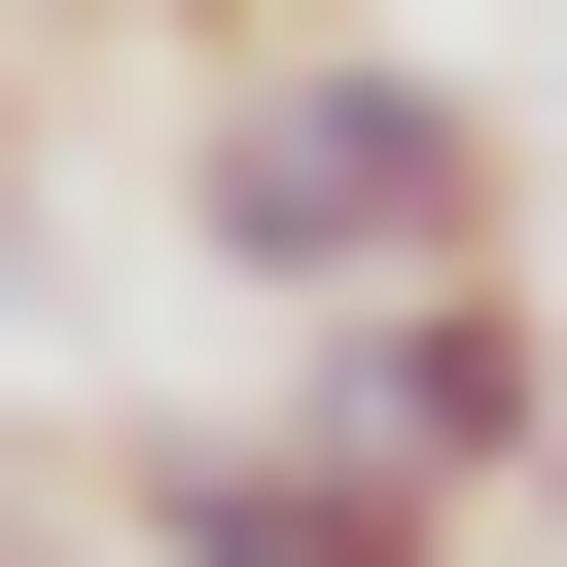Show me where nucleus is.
Returning <instances> with one entry per match:
<instances>
[{"label":"nucleus","instance_id":"6","mask_svg":"<svg viewBox=\"0 0 567 567\" xmlns=\"http://www.w3.org/2000/svg\"><path fill=\"white\" fill-rule=\"evenodd\" d=\"M0 567H106V532H71V496H35V461H0Z\"/></svg>","mask_w":567,"mask_h":567},{"label":"nucleus","instance_id":"2","mask_svg":"<svg viewBox=\"0 0 567 567\" xmlns=\"http://www.w3.org/2000/svg\"><path fill=\"white\" fill-rule=\"evenodd\" d=\"M284 425H319L354 496L496 532V461L567 425V284H532V248H461V284H354V319H284Z\"/></svg>","mask_w":567,"mask_h":567},{"label":"nucleus","instance_id":"7","mask_svg":"<svg viewBox=\"0 0 567 567\" xmlns=\"http://www.w3.org/2000/svg\"><path fill=\"white\" fill-rule=\"evenodd\" d=\"M0 213H35V71H0Z\"/></svg>","mask_w":567,"mask_h":567},{"label":"nucleus","instance_id":"3","mask_svg":"<svg viewBox=\"0 0 567 567\" xmlns=\"http://www.w3.org/2000/svg\"><path fill=\"white\" fill-rule=\"evenodd\" d=\"M71 532H106V567H496V532H425V496H354V461H319L284 390H248V425H142V461H106Z\"/></svg>","mask_w":567,"mask_h":567},{"label":"nucleus","instance_id":"1","mask_svg":"<svg viewBox=\"0 0 567 567\" xmlns=\"http://www.w3.org/2000/svg\"><path fill=\"white\" fill-rule=\"evenodd\" d=\"M177 248H213L248 319H354V284H461V248H532V106H496L461 35L319 0V35H248V71L177 106Z\"/></svg>","mask_w":567,"mask_h":567},{"label":"nucleus","instance_id":"4","mask_svg":"<svg viewBox=\"0 0 567 567\" xmlns=\"http://www.w3.org/2000/svg\"><path fill=\"white\" fill-rule=\"evenodd\" d=\"M71 35H142V71H248V35H319V0H71Z\"/></svg>","mask_w":567,"mask_h":567},{"label":"nucleus","instance_id":"5","mask_svg":"<svg viewBox=\"0 0 567 567\" xmlns=\"http://www.w3.org/2000/svg\"><path fill=\"white\" fill-rule=\"evenodd\" d=\"M496 532H532V567H567V425H532V461H496Z\"/></svg>","mask_w":567,"mask_h":567}]
</instances>
